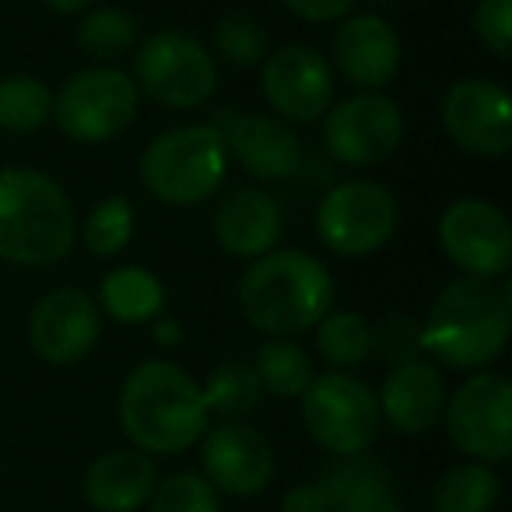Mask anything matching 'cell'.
<instances>
[{"mask_svg": "<svg viewBox=\"0 0 512 512\" xmlns=\"http://www.w3.org/2000/svg\"><path fill=\"white\" fill-rule=\"evenodd\" d=\"M74 43L95 64L113 67L120 57L137 50L141 43V22L137 15L123 8H88L78 18V29H74Z\"/></svg>", "mask_w": 512, "mask_h": 512, "instance_id": "cb8c5ba5", "label": "cell"}, {"mask_svg": "<svg viewBox=\"0 0 512 512\" xmlns=\"http://www.w3.org/2000/svg\"><path fill=\"white\" fill-rule=\"evenodd\" d=\"M323 144L348 169H376L404 144V113L386 92H355L327 109Z\"/></svg>", "mask_w": 512, "mask_h": 512, "instance_id": "8fae6325", "label": "cell"}, {"mask_svg": "<svg viewBox=\"0 0 512 512\" xmlns=\"http://www.w3.org/2000/svg\"><path fill=\"white\" fill-rule=\"evenodd\" d=\"M372 351L390 365L421 358V323L411 316H386L372 327Z\"/></svg>", "mask_w": 512, "mask_h": 512, "instance_id": "836d02e7", "label": "cell"}, {"mask_svg": "<svg viewBox=\"0 0 512 512\" xmlns=\"http://www.w3.org/2000/svg\"><path fill=\"white\" fill-rule=\"evenodd\" d=\"M439 249L467 278L502 281L512 267V225L498 204L460 197L439 218Z\"/></svg>", "mask_w": 512, "mask_h": 512, "instance_id": "7c38bea8", "label": "cell"}, {"mask_svg": "<svg viewBox=\"0 0 512 512\" xmlns=\"http://www.w3.org/2000/svg\"><path fill=\"white\" fill-rule=\"evenodd\" d=\"M200 463L214 491L253 498L274 477V449L264 432L246 421H221L200 435Z\"/></svg>", "mask_w": 512, "mask_h": 512, "instance_id": "e0dca14e", "label": "cell"}, {"mask_svg": "<svg viewBox=\"0 0 512 512\" xmlns=\"http://www.w3.org/2000/svg\"><path fill=\"white\" fill-rule=\"evenodd\" d=\"M151 512H221L218 491L207 484L204 474H169L155 484L148 498Z\"/></svg>", "mask_w": 512, "mask_h": 512, "instance_id": "1f68e13d", "label": "cell"}, {"mask_svg": "<svg viewBox=\"0 0 512 512\" xmlns=\"http://www.w3.org/2000/svg\"><path fill=\"white\" fill-rule=\"evenodd\" d=\"M141 95L127 71L109 64H92L71 74L53 95V120L74 144H109L134 123Z\"/></svg>", "mask_w": 512, "mask_h": 512, "instance_id": "ba28073f", "label": "cell"}, {"mask_svg": "<svg viewBox=\"0 0 512 512\" xmlns=\"http://www.w3.org/2000/svg\"><path fill=\"white\" fill-rule=\"evenodd\" d=\"M141 183L158 204L193 207L221 190L228 172V148L211 123H183L162 130L141 151Z\"/></svg>", "mask_w": 512, "mask_h": 512, "instance_id": "5b68a950", "label": "cell"}, {"mask_svg": "<svg viewBox=\"0 0 512 512\" xmlns=\"http://www.w3.org/2000/svg\"><path fill=\"white\" fill-rule=\"evenodd\" d=\"M295 18L309 25H330V22H344V18L355 11L358 0H281Z\"/></svg>", "mask_w": 512, "mask_h": 512, "instance_id": "e575fe53", "label": "cell"}, {"mask_svg": "<svg viewBox=\"0 0 512 512\" xmlns=\"http://www.w3.org/2000/svg\"><path fill=\"white\" fill-rule=\"evenodd\" d=\"M137 95H148L155 106L193 113L218 92V64L197 36L183 29H155L134 50Z\"/></svg>", "mask_w": 512, "mask_h": 512, "instance_id": "8992f818", "label": "cell"}, {"mask_svg": "<svg viewBox=\"0 0 512 512\" xmlns=\"http://www.w3.org/2000/svg\"><path fill=\"white\" fill-rule=\"evenodd\" d=\"M400 36L383 15H348L334 32V74L358 92H383L400 71Z\"/></svg>", "mask_w": 512, "mask_h": 512, "instance_id": "ac0fdd59", "label": "cell"}, {"mask_svg": "<svg viewBox=\"0 0 512 512\" xmlns=\"http://www.w3.org/2000/svg\"><path fill=\"white\" fill-rule=\"evenodd\" d=\"M313 330L316 351L330 372H355L372 358V323L355 309H330Z\"/></svg>", "mask_w": 512, "mask_h": 512, "instance_id": "484cf974", "label": "cell"}, {"mask_svg": "<svg viewBox=\"0 0 512 512\" xmlns=\"http://www.w3.org/2000/svg\"><path fill=\"white\" fill-rule=\"evenodd\" d=\"M46 8L53 11V15L60 18H74V15H85L88 8H92V0H43Z\"/></svg>", "mask_w": 512, "mask_h": 512, "instance_id": "74e56055", "label": "cell"}, {"mask_svg": "<svg viewBox=\"0 0 512 512\" xmlns=\"http://www.w3.org/2000/svg\"><path fill=\"white\" fill-rule=\"evenodd\" d=\"M207 123L221 134L228 155L242 165L246 176L278 183V179H292L302 169V158H306L302 137L278 116L225 109Z\"/></svg>", "mask_w": 512, "mask_h": 512, "instance_id": "2e32d148", "label": "cell"}, {"mask_svg": "<svg viewBox=\"0 0 512 512\" xmlns=\"http://www.w3.org/2000/svg\"><path fill=\"white\" fill-rule=\"evenodd\" d=\"M53 120V92L36 74H8L0 78V130L8 134H36Z\"/></svg>", "mask_w": 512, "mask_h": 512, "instance_id": "4316f807", "label": "cell"}, {"mask_svg": "<svg viewBox=\"0 0 512 512\" xmlns=\"http://www.w3.org/2000/svg\"><path fill=\"white\" fill-rule=\"evenodd\" d=\"M78 242V211L53 176L25 165L0 169V260L29 271L64 264Z\"/></svg>", "mask_w": 512, "mask_h": 512, "instance_id": "3957f363", "label": "cell"}, {"mask_svg": "<svg viewBox=\"0 0 512 512\" xmlns=\"http://www.w3.org/2000/svg\"><path fill=\"white\" fill-rule=\"evenodd\" d=\"M204 393L207 414H218L225 421H239L260 404L264 390H260V379H256L253 365L239 362V358H228V362L214 365L207 383L200 386Z\"/></svg>", "mask_w": 512, "mask_h": 512, "instance_id": "f1b7e54d", "label": "cell"}, {"mask_svg": "<svg viewBox=\"0 0 512 512\" xmlns=\"http://www.w3.org/2000/svg\"><path fill=\"white\" fill-rule=\"evenodd\" d=\"M214 242L232 260H256L281 246L285 214L281 204L260 186H235L221 197L211 218Z\"/></svg>", "mask_w": 512, "mask_h": 512, "instance_id": "d6986e66", "label": "cell"}, {"mask_svg": "<svg viewBox=\"0 0 512 512\" xmlns=\"http://www.w3.org/2000/svg\"><path fill=\"white\" fill-rule=\"evenodd\" d=\"M320 481L330 491L334 512H400L386 467L365 453L334 460Z\"/></svg>", "mask_w": 512, "mask_h": 512, "instance_id": "7402d4cb", "label": "cell"}, {"mask_svg": "<svg viewBox=\"0 0 512 512\" xmlns=\"http://www.w3.org/2000/svg\"><path fill=\"white\" fill-rule=\"evenodd\" d=\"M134 221V204L113 193V197H102L85 221H78V235L92 256H116L134 239Z\"/></svg>", "mask_w": 512, "mask_h": 512, "instance_id": "4dcf8cb0", "label": "cell"}, {"mask_svg": "<svg viewBox=\"0 0 512 512\" xmlns=\"http://www.w3.org/2000/svg\"><path fill=\"white\" fill-rule=\"evenodd\" d=\"M253 372L260 379V390L271 393V397L292 400L302 397L306 386L313 383L316 365L302 344L288 341V337H267L253 355Z\"/></svg>", "mask_w": 512, "mask_h": 512, "instance_id": "d4e9b609", "label": "cell"}, {"mask_svg": "<svg viewBox=\"0 0 512 512\" xmlns=\"http://www.w3.org/2000/svg\"><path fill=\"white\" fill-rule=\"evenodd\" d=\"M155 341L162 344V348H176L179 341H183V327H179V320H162V316H155Z\"/></svg>", "mask_w": 512, "mask_h": 512, "instance_id": "8d00e7d4", "label": "cell"}, {"mask_svg": "<svg viewBox=\"0 0 512 512\" xmlns=\"http://www.w3.org/2000/svg\"><path fill=\"white\" fill-rule=\"evenodd\" d=\"M158 484V470L141 449L102 453L85 474V498L99 512H137L148 505Z\"/></svg>", "mask_w": 512, "mask_h": 512, "instance_id": "44dd1931", "label": "cell"}, {"mask_svg": "<svg viewBox=\"0 0 512 512\" xmlns=\"http://www.w3.org/2000/svg\"><path fill=\"white\" fill-rule=\"evenodd\" d=\"M239 313L256 334L288 337L313 330L334 309V274L306 249H271L239 278Z\"/></svg>", "mask_w": 512, "mask_h": 512, "instance_id": "7a4b0ae2", "label": "cell"}, {"mask_svg": "<svg viewBox=\"0 0 512 512\" xmlns=\"http://www.w3.org/2000/svg\"><path fill=\"white\" fill-rule=\"evenodd\" d=\"M165 292L162 278L148 267H116L102 278L99 285V309L109 313L116 323H127V327H137V323H151L155 316H162L165 309Z\"/></svg>", "mask_w": 512, "mask_h": 512, "instance_id": "603a6c76", "label": "cell"}, {"mask_svg": "<svg viewBox=\"0 0 512 512\" xmlns=\"http://www.w3.org/2000/svg\"><path fill=\"white\" fill-rule=\"evenodd\" d=\"M498 491H502V484L488 463H460L435 481L432 505L435 512H491L498 502Z\"/></svg>", "mask_w": 512, "mask_h": 512, "instance_id": "83f0119b", "label": "cell"}, {"mask_svg": "<svg viewBox=\"0 0 512 512\" xmlns=\"http://www.w3.org/2000/svg\"><path fill=\"white\" fill-rule=\"evenodd\" d=\"M397 221V197L376 179H348L330 186L316 207V235L344 260L379 253L397 232Z\"/></svg>", "mask_w": 512, "mask_h": 512, "instance_id": "9c48e42d", "label": "cell"}, {"mask_svg": "<svg viewBox=\"0 0 512 512\" xmlns=\"http://www.w3.org/2000/svg\"><path fill=\"white\" fill-rule=\"evenodd\" d=\"M372 4H397V0H372Z\"/></svg>", "mask_w": 512, "mask_h": 512, "instance_id": "f35d334b", "label": "cell"}, {"mask_svg": "<svg viewBox=\"0 0 512 512\" xmlns=\"http://www.w3.org/2000/svg\"><path fill=\"white\" fill-rule=\"evenodd\" d=\"M439 123L460 151L505 158L512 151V102L498 81L460 78L439 102Z\"/></svg>", "mask_w": 512, "mask_h": 512, "instance_id": "5bb4252c", "label": "cell"}, {"mask_svg": "<svg viewBox=\"0 0 512 512\" xmlns=\"http://www.w3.org/2000/svg\"><path fill=\"white\" fill-rule=\"evenodd\" d=\"M512 292L491 278H453L421 320V355L456 372H484L509 344Z\"/></svg>", "mask_w": 512, "mask_h": 512, "instance_id": "6da1fadb", "label": "cell"}, {"mask_svg": "<svg viewBox=\"0 0 512 512\" xmlns=\"http://www.w3.org/2000/svg\"><path fill=\"white\" fill-rule=\"evenodd\" d=\"M334 67L320 50L306 43H288L267 53L260 64V92L278 120L288 127H306L327 116L334 106Z\"/></svg>", "mask_w": 512, "mask_h": 512, "instance_id": "4fadbf2b", "label": "cell"}, {"mask_svg": "<svg viewBox=\"0 0 512 512\" xmlns=\"http://www.w3.org/2000/svg\"><path fill=\"white\" fill-rule=\"evenodd\" d=\"M214 53L225 64L239 67V71H253L267 60L271 53V32L264 29L260 18H253L249 11H228L214 22Z\"/></svg>", "mask_w": 512, "mask_h": 512, "instance_id": "f546056e", "label": "cell"}, {"mask_svg": "<svg viewBox=\"0 0 512 512\" xmlns=\"http://www.w3.org/2000/svg\"><path fill=\"white\" fill-rule=\"evenodd\" d=\"M446 432L474 463H505L512 453V386L498 372H474L446 397Z\"/></svg>", "mask_w": 512, "mask_h": 512, "instance_id": "30bf717a", "label": "cell"}, {"mask_svg": "<svg viewBox=\"0 0 512 512\" xmlns=\"http://www.w3.org/2000/svg\"><path fill=\"white\" fill-rule=\"evenodd\" d=\"M446 379L439 365L428 358H411V362L390 365L383 386H379V414L404 435H425L435 428L446 411Z\"/></svg>", "mask_w": 512, "mask_h": 512, "instance_id": "ffe728a7", "label": "cell"}, {"mask_svg": "<svg viewBox=\"0 0 512 512\" xmlns=\"http://www.w3.org/2000/svg\"><path fill=\"white\" fill-rule=\"evenodd\" d=\"M281 512H334V502L323 481H302L281 498Z\"/></svg>", "mask_w": 512, "mask_h": 512, "instance_id": "d590c367", "label": "cell"}, {"mask_svg": "<svg viewBox=\"0 0 512 512\" xmlns=\"http://www.w3.org/2000/svg\"><path fill=\"white\" fill-rule=\"evenodd\" d=\"M102 309L85 288H53L29 313V348L46 365H78L99 348Z\"/></svg>", "mask_w": 512, "mask_h": 512, "instance_id": "9a60e30c", "label": "cell"}, {"mask_svg": "<svg viewBox=\"0 0 512 512\" xmlns=\"http://www.w3.org/2000/svg\"><path fill=\"white\" fill-rule=\"evenodd\" d=\"M302 425L313 442L327 453L362 456L372 449L383 428L376 390L351 372H323L313 376L306 393L299 397Z\"/></svg>", "mask_w": 512, "mask_h": 512, "instance_id": "52a82bcc", "label": "cell"}, {"mask_svg": "<svg viewBox=\"0 0 512 512\" xmlns=\"http://www.w3.org/2000/svg\"><path fill=\"white\" fill-rule=\"evenodd\" d=\"M207 418L200 383L176 362H141L120 386V425L148 456H172L197 446Z\"/></svg>", "mask_w": 512, "mask_h": 512, "instance_id": "277c9868", "label": "cell"}, {"mask_svg": "<svg viewBox=\"0 0 512 512\" xmlns=\"http://www.w3.org/2000/svg\"><path fill=\"white\" fill-rule=\"evenodd\" d=\"M474 39L498 60L512 57V0H477L470 15Z\"/></svg>", "mask_w": 512, "mask_h": 512, "instance_id": "d6a6232c", "label": "cell"}]
</instances>
